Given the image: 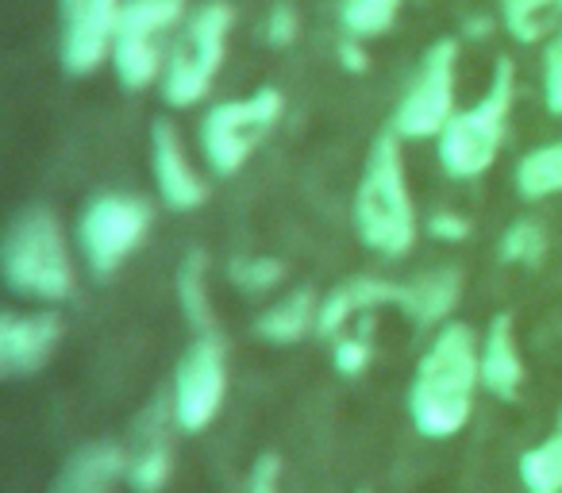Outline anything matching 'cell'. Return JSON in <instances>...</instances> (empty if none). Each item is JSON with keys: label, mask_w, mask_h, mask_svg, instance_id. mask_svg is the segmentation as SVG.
Here are the masks:
<instances>
[{"label": "cell", "mask_w": 562, "mask_h": 493, "mask_svg": "<svg viewBox=\"0 0 562 493\" xmlns=\"http://www.w3.org/2000/svg\"><path fill=\"white\" fill-rule=\"evenodd\" d=\"M482 382V351L467 324H447L416 367L408 390V413L420 436L451 439L474 413V390Z\"/></svg>", "instance_id": "1"}, {"label": "cell", "mask_w": 562, "mask_h": 493, "mask_svg": "<svg viewBox=\"0 0 562 493\" xmlns=\"http://www.w3.org/2000/svg\"><path fill=\"white\" fill-rule=\"evenodd\" d=\"M401 135L382 132L370 143L362 166L359 193H355V227L370 251L385 259H401L416 243V209L408 197L405 163H401Z\"/></svg>", "instance_id": "2"}, {"label": "cell", "mask_w": 562, "mask_h": 493, "mask_svg": "<svg viewBox=\"0 0 562 493\" xmlns=\"http://www.w3.org/2000/svg\"><path fill=\"white\" fill-rule=\"evenodd\" d=\"M0 267L12 293L27 301H66L74 293V267L63 227L50 209H27L4 232Z\"/></svg>", "instance_id": "3"}, {"label": "cell", "mask_w": 562, "mask_h": 493, "mask_svg": "<svg viewBox=\"0 0 562 493\" xmlns=\"http://www.w3.org/2000/svg\"><path fill=\"white\" fill-rule=\"evenodd\" d=\"M516 93V66L513 58H497L490 89L477 104L454 112L451 124L439 135V163L451 178H482L501 155V143L508 132V112Z\"/></svg>", "instance_id": "4"}, {"label": "cell", "mask_w": 562, "mask_h": 493, "mask_svg": "<svg viewBox=\"0 0 562 493\" xmlns=\"http://www.w3.org/2000/svg\"><path fill=\"white\" fill-rule=\"evenodd\" d=\"M235 24V9L227 0H209L186 20V32L173 43L162 70V97L173 109L204 101V93L216 81L220 66L227 55V35Z\"/></svg>", "instance_id": "5"}, {"label": "cell", "mask_w": 562, "mask_h": 493, "mask_svg": "<svg viewBox=\"0 0 562 493\" xmlns=\"http://www.w3.org/2000/svg\"><path fill=\"white\" fill-rule=\"evenodd\" d=\"M181 20L186 0H124L112 43V70L120 86L139 93L166 70V40Z\"/></svg>", "instance_id": "6"}, {"label": "cell", "mask_w": 562, "mask_h": 493, "mask_svg": "<svg viewBox=\"0 0 562 493\" xmlns=\"http://www.w3.org/2000/svg\"><path fill=\"white\" fill-rule=\"evenodd\" d=\"M281 112H285V97L278 89H258L243 101L216 104L201 124V147L212 170L220 178L239 173L258 143L278 127Z\"/></svg>", "instance_id": "7"}, {"label": "cell", "mask_w": 562, "mask_h": 493, "mask_svg": "<svg viewBox=\"0 0 562 493\" xmlns=\"http://www.w3.org/2000/svg\"><path fill=\"white\" fill-rule=\"evenodd\" d=\"M150 232V209L139 197L124 193H104L81 212L78 239L86 262L97 278H109L139 251V243Z\"/></svg>", "instance_id": "8"}, {"label": "cell", "mask_w": 562, "mask_h": 493, "mask_svg": "<svg viewBox=\"0 0 562 493\" xmlns=\"http://www.w3.org/2000/svg\"><path fill=\"white\" fill-rule=\"evenodd\" d=\"M454 66H459V43L439 40L420 58V70L408 81V93L401 97L393 112V132L401 139H431L443 135L454 116Z\"/></svg>", "instance_id": "9"}, {"label": "cell", "mask_w": 562, "mask_h": 493, "mask_svg": "<svg viewBox=\"0 0 562 493\" xmlns=\"http://www.w3.org/2000/svg\"><path fill=\"white\" fill-rule=\"evenodd\" d=\"M227 393V359L224 344H220L212 332L193 339L186 355H181L178 370H173V421L181 432H204L216 421L220 405H224Z\"/></svg>", "instance_id": "10"}, {"label": "cell", "mask_w": 562, "mask_h": 493, "mask_svg": "<svg viewBox=\"0 0 562 493\" xmlns=\"http://www.w3.org/2000/svg\"><path fill=\"white\" fill-rule=\"evenodd\" d=\"M120 12L124 0H58V24H63L58 55L74 78L101 70L112 58Z\"/></svg>", "instance_id": "11"}, {"label": "cell", "mask_w": 562, "mask_h": 493, "mask_svg": "<svg viewBox=\"0 0 562 493\" xmlns=\"http://www.w3.org/2000/svg\"><path fill=\"white\" fill-rule=\"evenodd\" d=\"M58 339H63V321L55 313H4L0 316V374H40L55 355Z\"/></svg>", "instance_id": "12"}, {"label": "cell", "mask_w": 562, "mask_h": 493, "mask_svg": "<svg viewBox=\"0 0 562 493\" xmlns=\"http://www.w3.org/2000/svg\"><path fill=\"white\" fill-rule=\"evenodd\" d=\"M150 170H155L158 193L173 212L201 209L209 201V186L196 178V170L186 158V143H181L178 127L170 120H155L150 124Z\"/></svg>", "instance_id": "13"}, {"label": "cell", "mask_w": 562, "mask_h": 493, "mask_svg": "<svg viewBox=\"0 0 562 493\" xmlns=\"http://www.w3.org/2000/svg\"><path fill=\"white\" fill-rule=\"evenodd\" d=\"M170 424L173 405L166 397H158L147 408V416L139 421V436H135V451L127 455V485L135 493H158L170 482L173 470V451H170Z\"/></svg>", "instance_id": "14"}, {"label": "cell", "mask_w": 562, "mask_h": 493, "mask_svg": "<svg viewBox=\"0 0 562 493\" xmlns=\"http://www.w3.org/2000/svg\"><path fill=\"white\" fill-rule=\"evenodd\" d=\"M405 301V285H393V282H382V278H351L344 282L339 290H331L328 298L321 301V332L324 339L339 336L355 316L362 313H374V309H385V305H401Z\"/></svg>", "instance_id": "15"}, {"label": "cell", "mask_w": 562, "mask_h": 493, "mask_svg": "<svg viewBox=\"0 0 562 493\" xmlns=\"http://www.w3.org/2000/svg\"><path fill=\"white\" fill-rule=\"evenodd\" d=\"M127 478V455L116 444H86L63 462L50 493H116Z\"/></svg>", "instance_id": "16"}, {"label": "cell", "mask_w": 562, "mask_h": 493, "mask_svg": "<svg viewBox=\"0 0 562 493\" xmlns=\"http://www.w3.org/2000/svg\"><path fill=\"white\" fill-rule=\"evenodd\" d=\"M524 382V359L516 351V336H513V316L501 313L490 321L482 344V385L501 401H513L520 393Z\"/></svg>", "instance_id": "17"}, {"label": "cell", "mask_w": 562, "mask_h": 493, "mask_svg": "<svg viewBox=\"0 0 562 493\" xmlns=\"http://www.w3.org/2000/svg\"><path fill=\"white\" fill-rule=\"evenodd\" d=\"M462 293V274L459 270H436V274H420L416 282L405 285V301H401V313L413 316V324L431 328L454 309Z\"/></svg>", "instance_id": "18"}, {"label": "cell", "mask_w": 562, "mask_h": 493, "mask_svg": "<svg viewBox=\"0 0 562 493\" xmlns=\"http://www.w3.org/2000/svg\"><path fill=\"white\" fill-rule=\"evenodd\" d=\"M316 324H321V301H316L313 290H297L285 301L266 309L255 328H258V336L270 339V344H297Z\"/></svg>", "instance_id": "19"}, {"label": "cell", "mask_w": 562, "mask_h": 493, "mask_svg": "<svg viewBox=\"0 0 562 493\" xmlns=\"http://www.w3.org/2000/svg\"><path fill=\"white\" fill-rule=\"evenodd\" d=\"M501 24L516 43H543L562 32V0H501Z\"/></svg>", "instance_id": "20"}, {"label": "cell", "mask_w": 562, "mask_h": 493, "mask_svg": "<svg viewBox=\"0 0 562 493\" xmlns=\"http://www.w3.org/2000/svg\"><path fill=\"white\" fill-rule=\"evenodd\" d=\"M516 193L524 201H543V197L562 193V139L543 143L516 163Z\"/></svg>", "instance_id": "21"}, {"label": "cell", "mask_w": 562, "mask_h": 493, "mask_svg": "<svg viewBox=\"0 0 562 493\" xmlns=\"http://www.w3.org/2000/svg\"><path fill=\"white\" fill-rule=\"evenodd\" d=\"M520 482L528 493H562V416L543 444L520 455Z\"/></svg>", "instance_id": "22"}, {"label": "cell", "mask_w": 562, "mask_h": 493, "mask_svg": "<svg viewBox=\"0 0 562 493\" xmlns=\"http://www.w3.org/2000/svg\"><path fill=\"white\" fill-rule=\"evenodd\" d=\"M204 270H209V259L204 251H189L186 262L178 267V305L181 316H186L189 328H196L204 336L212 324V309H209V282H204Z\"/></svg>", "instance_id": "23"}, {"label": "cell", "mask_w": 562, "mask_h": 493, "mask_svg": "<svg viewBox=\"0 0 562 493\" xmlns=\"http://www.w3.org/2000/svg\"><path fill=\"white\" fill-rule=\"evenodd\" d=\"M405 0H339V24L351 40H378L397 24Z\"/></svg>", "instance_id": "24"}, {"label": "cell", "mask_w": 562, "mask_h": 493, "mask_svg": "<svg viewBox=\"0 0 562 493\" xmlns=\"http://www.w3.org/2000/svg\"><path fill=\"white\" fill-rule=\"evenodd\" d=\"M501 262H516V267H539L547 259V232L539 220H516L497 247Z\"/></svg>", "instance_id": "25"}, {"label": "cell", "mask_w": 562, "mask_h": 493, "mask_svg": "<svg viewBox=\"0 0 562 493\" xmlns=\"http://www.w3.org/2000/svg\"><path fill=\"white\" fill-rule=\"evenodd\" d=\"M281 274H285V267H281L278 259H235L232 262V282L235 290L243 293H266L273 290V285L281 282Z\"/></svg>", "instance_id": "26"}, {"label": "cell", "mask_w": 562, "mask_h": 493, "mask_svg": "<svg viewBox=\"0 0 562 493\" xmlns=\"http://www.w3.org/2000/svg\"><path fill=\"white\" fill-rule=\"evenodd\" d=\"M543 101L554 116H562V32H554L543 51Z\"/></svg>", "instance_id": "27"}, {"label": "cell", "mask_w": 562, "mask_h": 493, "mask_svg": "<svg viewBox=\"0 0 562 493\" xmlns=\"http://www.w3.org/2000/svg\"><path fill=\"white\" fill-rule=\"evenodd\" d=\"M297 32H301V20H297V9L293 4H278L266 20V43L278 51L293 47L297 43Z\"/></svg>", "instance_id": "28"}, {"label": "cell", "mask_w": 562, "mask_h": 493, "mask_svg": "<svg viewBox=\"0 0 562 493\" xmlns=\"http://www.w3.org/2000/svg\"><path fill=\"white\" fill-rule=\"evenodd\" d=\"M370 362V347L367 339H344L339 336V347H336V370L347 378H355L362 367Z\"/></svg>", "instance_id": "29"}, {"label": "cell", "mask_w": 562, "mask_h": 493, "mask_svg": "<svg viewBox=\"0 0 562 493\" xmlns=\"http://www.w3.org/2000/svg\"><path fill=\"white\" fill-rule=\"evenodd\" d=\"M278 474H281L278 455H262L247 478V493H278Z\"/></svg>", "instance_id": "30"}, {"label": "cell", "mask_w": 562, "mask_h": 493, "mask_svg": "<svg viewBox=\"0 0 562 493\" xmlns=\"http://www.w3.org/2000/svg\"><path fill=\"white\" fill-rule=\"evenodd\" d=\"M428 232L436 235V239H467L470 224L462 216H454V212H436V216L428 220Z\"/></svg>", "instance_id": "31"}, {"label": "cell", "mask_w": 562, "mask_h": 493, "mask_svg": "<svg viewBox=\"0 0 562 493\" xmlns=\"http://www.w3.org/2000/svg\"><path fill=\"white\" fill-rule=\"evenodd\" d=\"M359 43H362V40H351V35H347V40L339 43V63H344V70H351V74H362V70H367V55H362Z\"/></svg>", "instance_id": "32"}]
</instances>
